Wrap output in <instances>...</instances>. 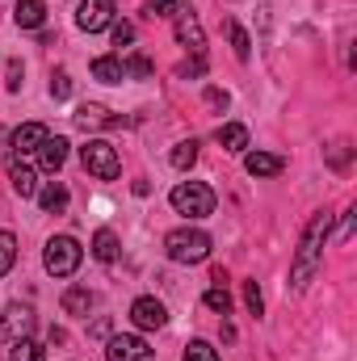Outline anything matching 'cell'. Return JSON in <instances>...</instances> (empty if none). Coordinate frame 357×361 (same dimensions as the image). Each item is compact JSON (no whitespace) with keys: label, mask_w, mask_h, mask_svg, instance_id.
Listing matches in <instances>:
<instances>
[{"label":"cell","mask_w":357,"mask_h":361,"mask_svg":"<svg viewBox=\"0 0 357 361\" xmlns=\"http://www.w3.org/2000/svg\"><path fill=\"white\" fill-rule=\"evenodd\" d=\"M328 223H332L328 214H315V219L307 223V231H303V240H298V252H294V269H290L294 290H307V281L320 269V244H324V235H328Z\"/></svg>","instance_id":"cell-1"},{"label":"cell","mask_w":357,"mask_h":361,"mask_svg":"<svg viewBox=\"0 0 357 361\" xmlns=\"http://www.w3.org/2000/svg\"><path fill=\"white\" fill-rule=\"evenodd\" d=\"M164 252L177 261V265H198L210 257V235L198 231V227H177L164 235Z\"/></svg>","instance_id":"cell-2"},{"label":"cell","mask_w":357,"mask_h":361,"mask_svg":"<svg viewBox=\"0 0 357 361\" xmlns=\"http://www.w3.org/2000/svg\"><path fill=\"white\" fill-rule=\"evenodd\" d=\"M169 202H173L177 214H189V219H206V214H214V189L202 185V180H181L177 189L169 193Z\"/></svg>","instance_id":"cell-3"},{"label":"cell","mask_w":357,"mask_h":361,"mask_svg":"<svg viewBox=\"0 0 357 361\" xmlns=\"http://www.w3.org/2000/svg\"><path fill=\"white\" fill-rule=\"evenodd\" d=\"M80 261H85V248L72 235H55L47 244V252H42V265H47V273H55V277H72V273L80 269Z\"/></svg>","instance_id":"cell-4"},{"label":"cell","mask_w":357,"mask_h":361,"mask_svg":"<svg viewBox=\"0 0 357 361\" xmlns=\"http://www.w3.org/2000/svg\"><path fill=\"white\" fill-rule=\"evenodd\" d=\"M80 164L101 180H114L118 173H122V160H118L114 143H105V139H92L89 147H80Z\"/></svg>","instance_id":"cell-5"},{"label":"cell","mask_w":357,"mask_h":361,"mask_svg":"<svg viewBox=\"0 0 357 361\" xmlns=\"http://www.w3.org/2000/svg\"><path fill=\"white\" fill-rule=\"evenodd\" d=\"M34 332V311L21 302H8L0 311V341H25Z\"/></svg>","instance_id":"cell-6"},{"label":"cell","mask_w":357,"mask_h":361,"mask_svg":"<svg viewBox=\"0 0 357 361\" xmlns=\"http://www.w3.org/2000/svg\"><path fill=\"white\" fill-rule=\"evenodd\" d=\"M173 17H177V42L189 47L193 55H202V51H206V34H202V25H198V13H193L189 4H181V8H173Z\"/></svg>","instance_id":"cell-7"},{"label":"cell","mask_w":357,"mask_h":361,"mask_svg":"<svg viewBox=\"0 0 357 361\" xmlns=\"http://www.w3.org/2000/svg\"><path fill=\"white\" fill-rule=\"evenodd\" d=\"M109 21H114V0H80V8H76V25H80L85 34L105 30Z\"/></svg>","instance_id":"cell-8"},{"label":"cell","mask_w":357,"mask_h":361,"mask_svg":"<svg viewBox=\"0 0 357 361\" xmlns=\"http://www.w3.org/2000/svg\"><path fill=\"white\" fill-rule=\"evenodd\" d=\"M131 319H135V328H143V332H152V328H164L169 324V311H164V302L160 298H135L131 302Z\"/></svg>","instance_id":"cell-9"},{"label":"cell","mask_w":357,"mask_h":361,"mask_svg":"<svg viewBox=\"0 0 357 361\" xmlns=\"http://www.w3.org/2000/svg\"><path fill=\"white\" fill-rule=\"evenodd\" d=\"M147 357H152V349H147L143 336H109V345H105V361H147Z\"/></svg>","instance_id":"cell-10"},{"label":"cell","mask_w":357,"mask_h":361,"mask_svg":"<svg viewBox=\"0 0 357 361\" xmlns=\"http://www.w3.org/2000/svg\"><path fill=\"white\" fill-rule=\"evenodd\" d=\"M4 169H8V180H13V193H17V197H38V173H34L21 156H8Z\"/></svg>","instance_id":"cell-11"},{"label":"cell","mask_w":357,"mask_h":361,"mask_svg":"<svg viewBox=\"0 0 357 361\" xmlns=\"http://www.w3.org/2000/svg\"><path fill=\"white\" fill-rule=\"evenodd\" d=\"M13 156H21V152H38L42 143H47V126L42 122H25V126H17L13 130Z\"/></svg>","instance_id":"cell-12"},{"label":"cell","mask_w":357,"mask_h":361,"mask_svg":"<svg viewBox=\"0 0 357 361\" xmlns=\"http://www.w3.org/2000/svg\"><path fill=\"white\" fill-rule=\"evenodd\" d=\"M92 80H101V85H122V80H126L122 59H118V55H101V59H92Z\"/></svg>","instance_id":"cell-13"},{"label":"cell","mask_w":357,"mask_h":361,"mask_svg":"<svg viewBox=\"0 0 357 361\" xmlns=\"http://www.w3.org/2000/svg\"><path fill=\"white\" fill-rule=\"evenodd\" d=\"M63 160H68V139H51V135H47V143L38 147V164H42L47 173H59Z\"/></svg>","instance_id":"cell-14"},{"label":"cell","mask_w":357,"mask_h":361,"mask_svg":"<svg viewBox=\"0 0 357 361\" xmlns=\"http://www.w3.org/2000/svg\"><path fill=\"white\" fill-rule=\"evenodd\" d=\"M282 156H273V152H253L248 160H244V169H248V177H277L282 173Z\"/></svg>","instance_id":"cell-15"},{"label":"cell","mask_w":357,"mask_h":361,"mask_svg":"<svg viewBox=\"0 0 357 361\" xmlns=\"http://www.w3.org/2000/svg\"><path fill=\"white\" fill-rule=\"evenodd\" d=\"M13 17H17L21 30H38V25L47 21V4H42V0H17Z\"/></svg>","instance_id":"cell-16"},{"label":"cell","mask_w":357,"mask_h":361,"mask_svg":"<svg viewBox=\"0 0 357 361\" xmlns=\"http://www.w3.org/2000/svg\"><path fill=\"white\" fill-rule=\"evenodd\" d=\"M38 206H42L47 214H63V206H68V185H63V180H51L47 189H38Z\"/></svg>","instance_id":"cell-17"},{"label":"cell","mask_w":357,"mask_h":361,"mask_svg":"<svg viewBox=\"0 0 357 361\" xmlns=\"http://www.w3.org/2000/svg\"><path fill=\"white\" fill-rule=\"evenodd\" d=\"M76 126H85V130H97V126H114V118H109V109H105V105H97V101H85V105L76 109Z\"/></svg>","instance_id":"cell-18"},{"label":"cell","mask_w":357,"mask_h":361,"mask_svg":"<svg viewBox=\"0 0 357 361\" xmlns=\"http://www.w3.org/2000/svg\"><path fill=\"white\" fill-rule=\"evenodd\" d=\"M92 257H97L101 265H114V261H118V235L101 227V231L92 235Z\"/></svg>","instance_id":"cell-19"},{"label":"cell","mask_w":357,"mask_h":361,"mask_svg":"<svg viewBox=\"0 0 357 361\" xmlns=\"http://www.w3.org/2000/svg\"><path fill=\"white\" fill-rule=\"evenodd\" d=\"M219 143H223V152H244L248 147V130L240 122H227V126H219Z\"/></svg>","instance_id":"cell-20"},{"label":"cell","mask_w":357,"mask_h":361,"mask_svg":"<svg viewBox=\"0 0 357 361\" xmlns=\"http://www.w3.org/2000/svg\"><path fill=\"white\" fill-rule=\"evenodd\" d=\"M202 302H206L214 315H227V311H231V294H227V286H223V281H214V286L202 294Z\"/></svg>","instance_id":"cell-21"},{"label":"cell","mask_w":357,"mask_h":361,"mask_svg":"<svg viewBox=\"0 0 357 361\" xmlns=\"http://www.w3.org/2000/svg\"><path fill=\"white\" fill-rule=\"evenodd\" d=\"M89 307H92V294H89V290L72 286V290L63 294V311H68V315H89Z\"/></svg>","instance_id":"cell-22"},{"label":"cell","mask_w":357,"mask_h":361,"mask_svg":"<svg viewBox=\"0 0 357 361\" xmlns=\"http://www.w3.org/2000/svg\"><path fill=\"white\" fill-rule=\"evenodd\" d=\"M8 361H47V349L38 345V341H13V353H8Z\"/></svg>","instance_id":"cell-23"},{"label":"cell","mask_w":357,"mask_h":361,"mask_svg":"<svg viewBox=\"0 0 357 361\" xmlns=\"http://www.w3.org/2000/svg\"><path fill=\"white\" fill-rule=\"evenodd\" d=\"M17 265V240H13V231H0V277Z\"/></svg>","instance_id":"cell-24"},{"label":"cell","mask_w":357,"mask_h":361,"mask_svg":"<svg viewBox=\"0 0 357 361\" xmlns=\"http://www.w3.org/2000/svg\"><path fill=\"white\" fill-rule=\"evenodd\" d=\"M169 160H173V169H193V160H198V143H193V139H189V143H177Z\"/></svg>","instance_id":"cell-25"},{"label":"cell","mask_w":357,"mask_h":361,"mask_svg":"<svg viewBox=\"0 0 357 361\" xmlns=\"http://www.w3.org/2000/svg\"><path fill=\"white\" fill-rule=\"evenodd\" d=\"M181 361H219V349H210L206 341H189Z\"/></svg>","instance_id":"cell-26"},{"label":"cell","mask_w":357,"mask_h":361,"mask_svg":"<svg viewBox=\"0 0 357 361\" xmlns=\"http://www.w3.org/2000/svg\"><path fill=\"white\" fill-rule=\"evenodd\" d=\"M122 68H126V76H135V80H147V76H152V59H147V55H131V59H122Z\"/></svg>","instance_id":"cell-27"},{"label":"cell","mask_w":357,"mask_h":361,"mask_svg":"<svg viewBox=\"0 0 357 361\" xmlns=\"http://www.w3.org/2000/svg\"><path fill=\"white\" fill-rule=\"evenodd\" d=\"M227 34H231V47H236V55H240V59H248V55H253V42H248V34H244L236 21L227 25Z\"/></svg>","instance_id":"cell-28"},{"label":"cell","mask_w":357,"mask_h":361,"mask_svg":"<svg viewBox=\"0 0 357 361\" xmlns=\"http://www.w3.org/2000/svg\"><path fill=\"white\" fill-rule=\"evenodd\" d=\"M51 97H55V101H68V97H72V76H68V72H55V76H51Z\"/></svg>","instance_id":"cell-29"},{"label":"cell","mask_w":357,"mask_h":361,"mask_svg":"<svg viewBox=\"0 0 357 361\" xmlns=\"http://www.w3.org/2000/svg\"><path fill=\"white\" fill-rule=\"evenodd\" d=\"M244 302H248V311H253V315H261V311H265V298H261L257 281H244Z\"/></svg>","instance_id":"cell-30"},{"label":"cell","mask_w":357,"mask_h":361,"mask_svg":"<svg viewBox=\"0 0 357 361\" xmlns=\"http://www.w3.org/2000/svg\"><path fill=\"white\" fill-rule=\"evenodd\" d=\"M147 4V17H173V8H177V0H143Z\"/></svg>","instance_id":"cell-31"},{"label":"cell","mask_w":357,"mask_h":361,"mask_svg":"<svg viewBox=\"0 0 357 361\" xmlns=\"http://www.w3.org/2000/svg\"><path fill=\"white\" fill-rule=\"evenodd\" d=\"M135 38V25L131 21H114V47H126Z\"/></svg>","instance_id":"cell-32"},{"label":"cell","mask_w":357,"mask_h":361,"mask_svg":"<svg viewBox=\"0 0 357 361\" xmlns=\"http://www.w3.org/2000/svg\"><path fill=\"white\" fill-rule=\"evenodd\" d=\"M206 72V59L202 55H193V63H181V76H202Z\"/></svg>","instance_id":"cell-33"},{"label":"cell","mask_w":357,"mask_h":361,"mask_svg":"<svg viewBox=\"0 0 357 361\" xmlns=\"http://www.w3.org/2000/svg\"><path fill=\"white\" fill-rule=\"evenodd\" d=\"M21 72H25V68H21V63L13 59V63H8V80H4V85H8V89H13V92L21 89Z\"/></svg>","instance_id":"cell-34"},{"label":"cell","mask_w":357,"mask_h":361,"mask_svg":"<svg viewBox=\"0 0 357 361\" xmlns=\"http://www.w3.org/2000/svg\"><path fill=\"white\" fill-rule=\"evenodd\" d=\"M328 160H332V164H337V169H341V164H345V160H349V143H337V147H332V152H328Z\"/></svg>","instance_id":"cell-35"},{"label":"cell","mask_w":357,"mask_h":361,"mask_svg":"<svg viewBox=\"0 0 357 361\" xmlns=\"http://www.w3.org/2000/svg\"><path fill=\"white\" fill-rule=\"evenodd\" d=\"M206 101H210L214 109H227V92H219V89H206Z\"/></svg>","instance_id":"cell-36"},{"label":"cell","mask_w":357,"mask_h":361,"mask_svg":"<svg viewBox=\"0 0 357 361\" xmlns=\"http://www.w3.org/2000/svg\"><path fill=\"white\" fill-rule=\"evenodd\" d=\"M89 332H92V336H105V332H109V319H97Z\"/></svg>","instance_id":"cell-37"}]
</instances>
